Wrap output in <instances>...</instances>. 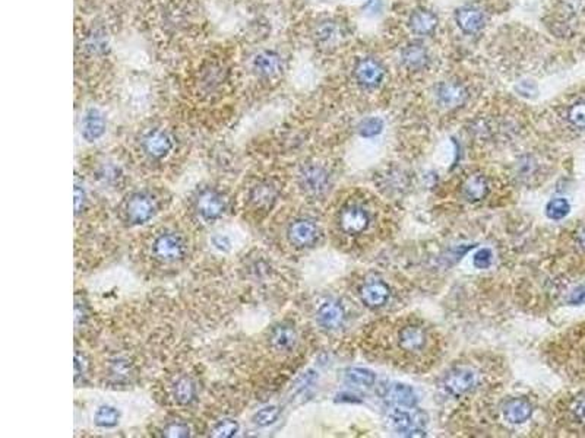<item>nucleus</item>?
Segmentation results:
<instances>
[{
  "label": "nucleus",
  "mask_w": 585,
  "mask_h": 438,
  "mask_svg": "<svg viewBox=\"0 0 585 438\" xmlns=\"http://www.w3.org/2000/svg\"><path fill=\"white\" fill-rule=\"evenodd\" d=\"M151 253L163 263H176L186 257L187 241L179 232L166 231L154 238Z\"/></svg>",
  "instance_id": "1"
},
{
  "label": "nucleus",
  "mask_w": 585,
  "mask_h": 438,
  "mask_svg": "<svg viewBox=\"0 0 585 438\" xmlns=\"http://www.w3.org/2000/svg\"><path fill=\"white\" fill-rule=\"evenodd\" d=\"M157 201L146 191H138L126 202V216L132 225L146 224L157 213Z\"/></svg>",
  "instance_id": "2"
},
{
  "label": "nucleus",
  "mask_w": 585,
  "mask_h": 438,
  "mask_svg": "<svg viewBox=\"0 0 585 438\" xmlns=\"http://www.w3.org/2000/svg\"><path fill=\"white\" fill-rule=\"evenodd\" d=\"M299 183L306 194L318 197L330 189V174L320 165L308 164L300 171Z\"/></svg>",
  "instance_id": "3"
},
{
  "label": "nucleus",
  "mask_w": 585,
  "mask_h": 438,
  "mask_svg": "<svg viewBox=\"0 0 585 438\" xmlns=\"http://www.w3.org/2000/svg\"><path fill=\"white\" fill-rule=\"evenodd\" d=\"M354 78L366 90H375L385 78V68L375 57H363L356 63Z\"/></svg>",
  "instance_id": "4"
},
{
  "label": "nucleus",
  "mask_w": 585,
  "mask_h": 438,
  "mask_svg": "<svg viewBox=\"0 0 585 438\" xmlns=\"http://www.w3.org/2000/svg\"><path fill=\"white\" fill-rule=\"evenodd\" d=\"M389 422L401 434L413 437H424L426 432L422 430V427L426 424V416L416 410L415 413H410L404 409H394L389 413Z\"/></svg>",
  "instance_id": "5"
},
{
  "label": "nucleus",
  "mask_w": 585,
  "mask_h": 438,
  "mask_svg": "<svg viewBox=\"0 0 585 438\" xmlns=\"http://www.w3.org/2000/svg\"><path fill=\"white\" fill-rule=\"evenodd\" d=\"M197 212L205 223H215L226 212V201L220 193L214 190H205L197 199Z\"/></svg>",
  "instance_id": "6"
},
{
  "label": "nucleus",
  "mask_w": 585,
  "mask_h": 438,
  "mask_svg": "<svg viewBox=\"0 0 585 438\" xmlns=\"http://www.w3.org/2000/svg\"><path fill=\"white\" fill-rule=\"evenodd\" d=\"M371 216L361 206H345L340 213V227L349 235H359L369 228Z\"/></svg>",
  "instance_id": "7"
},
{
  "label": "nucleus",
  "mask_w": 585,
  "mask_h": 438,
  "mask_svg": "<svg viewBox=\"0 0 585 438\" xmlns=\"http://www.w3.org/2000/svg\"><path fill=\"white\" fill-rule=\"evenodd\" d=\"M287 237L294 247H311L316 243L319 237V228L311 219H296V221L289 225Z\"/></svg>",
  "instance_id": "8"
},
{
  "label": "nucleus",
  "mask_w": 585,
  "mask_h": 438,
  "mask_svg": "<svg viewBox=\"0 0 585 438\" xmlns=\"http://www.w3.org/2000/svg\"><path fill=\"white\" fill-rule=\"evenodd\" d=\"M107 120L98 108H88L81 122V136L86 142H97L105 135Z\"/></svg>",
  "instance_id": "9"
},
{
  "label": "nucleus",
  "mask_w": 585,
  "mask_h": 438,
  "mask_svg": "<svg viewBox=\"0 0 585 438\" xmlns=\"http://www.w3.org/2000/svg\"><path fill=\"white\" fill-rule=\"evenodd\" d=\"M345 320L344 307L334 300H327L319 304L316 310V321L325 331H337Z\"/></svg>",
  "instance_id": "10"
},
{
  "label": "nucleus",
  "mask_w": 585,
  "mask_h": 438,
  "mask_svg": "<svg viewBox=\"0 0 585 438\" xmlns=\"http://www.w3.org/2000/svg\"><path fill=\"white\" fill-rule=\"evenodd\" d=\"M283 68H284L283 57L272 50L259 52L252 59V69L255 71L257 76H261V78L270 79V78L278 76L281 72H283Z\"/></svg>",
  "instance_id": "11"
},
{
  "label": "nucleus",
  "mask_w": 585,
  "mask_h": 438,
  "mask_svg": "<svg viewBox=\"0 0 585 438\" xmlns=\"http://www.w3.org/2000/svg\"><path fill=\"white\" fill-rule=\"evenodd\" d=\"M144 150L151 158L161 160L166 158L173 149V138L166 130H151L142 141Z\"/></svg>",
  "instance_id": "12"
},
{
  "label": "nucleus",
  "mask_w": 585,
  "mask_h": 438,
  "mask_svg": "<svg viewBox=\"0 0 585 438\" xmlns=\"http://www.w3.org/2000/svg\"><path fill=\"white\" fill-rule=\"evenodd\" d=\"M475 383L474 372L468 368H455L449 371L444 379V389L451 396H463Z\"/></svg>",
  "instance_id": "13"
},
{
  "label": "nucleus",
  "mask_w": 585,
  "mask_h": 438,
  "mask_svg": "<svg viewBox=\"0 0 585 438\" xmlns=\"http://www.w3.org/2000/svg\"><path fill=\"white\" fill-rule=\"evenodd\" d=\"M468 93L460 82L445 81L436 88V100L445 108H458L465 104Z\"/></svg>",
  "instance_id": "14"
},
{
  "label": "nucleus",
  "mask_w": 585,
  "mask_h": 438,
  "mask_svg": "<svg viewBox=\"0 0 585 438\" xmlns=\"http://www.w3.org/2000/svg\"><path fill=\"white\" fill-rule=\"evenodd\" d=\"M455 22L464 34L473 35L485 27V15L475 6H463L455 12Z\"/></svg>",
  "instance_id": "15"
},
{
  "label": "nucleus",
  "mask_w": 585,
  "mask_h": 438,
  "mask_svg": "<svg viewBox=\"0 0 585 438\" xmlns=\"http://www.w3.org/2000/svg\"><path fill=\"white\" fill-rule=\"evenodd\" d=\"M429 52L422 42H410L401 50V63L408 71H423L429 66Z\"/></svg>",
  "instance_id": "16"
},
{
  "label": "nucleus",
  "mask_w": 585,
  "mask_h": 438,
  "mask_svg": "<svg viewBox=\"0 0 585 438\" xmlns=\"http://www.w3.org/2000/svg\"><path fill=\"white\" fill-rule=\"evenodd\" d=\"M382 398L389 403L398 408H415L417 405V396L415 390L405 384H389L385 387Z\"/></svg>",
  "instance_id": "17"
},
{
  "label": "nucleus",
  "mask_w": 585,
  "mask_h": 438,
  "mask_svg": "<svg viewBox=\"0 0 585 438\" xmlns=\"http://www.w3.org/2000/svg\"><path fill=\"white\" fill-rule=\"evenodd\" d=\"M388 285L381 280H372L364 283L360 290V298L363 304L369 309H379L389 300Z\"/></svg>",
  "instance_id": "18"
},
{
  "label": "nucleus",
  "mask_w": 585,
  "mask_h": 438,
  "mask_svg": "<svg viewBox=\"0 0 585 438\" xmlns=\"http://www.w3.org/2000/svg\"><path fill=\"white\" fill-rule=\"evenodd\" d=\"M438 16L426 8H419L408 18V27L417 35H430L438 28Z\"/></svg>",
  "instance_id": "19"
},
{
  "label": "nucleus",
  "mask_w": 585,
  "mask_h": 438,
  "mask_svg": "<svg viewBox=\"0 0 585 438\" xmlns=\"http://www.w3.org/2000/svg\"><path fill=\"white\" fill-rule=\"evenodd\" d=\"M533 415V406L526 399H511L504 406V418L512 425L527 422Z\"/></svg>",
  "instance_id": "20"
},
{
  "label": "nucleus",
  "mask_w": 585,
  "mask_h": 438,
  "mask_svg": "<svg viewBox=\"0 0 585 438\" xmlns=\"http://www.w3.org/2000/svg\"><path fill=\"white\" fill-rule=\"evenodd\" d=\"M271 346L278 353H289L297 343V332L290 324H279L271 332Z\"/></svg>",
  "instance_id": "21"
},
{
  "label": "nucleus",
  "mask_w": 585,
  "mask_h": 438,
  "mask_svg": "<svg viewBox=\"0 0 585 438\" xmlns=\"http://www.w3.org/2000/svg\"><path fill=\"white\" fill-rule=\"evenodd\" d=\"M400 348L407 353H419L426 345V332L420 326H407L398 336Z\"/></svg>",
  "instance_id": "22"
},
{
  "label": "nucleus",
  "mask_w": 585,
  "mask_h": 438,
  "mask_svg": "<svg viewBox=\"0 0 585 438\" xmlns=\"http://www.w3.org/2000/svg\"><path fill=\"white\" fill-rule=\"evenodd\" d=\"M489 194V184L483 175H471L463 186V196L468 202H479L483 201Z\"/></svg>",
  "instance_id": "23"
},
{
  "label": "nucleus",
  "mask_w": 585,
  "mask_h": 438,
  "mask_svg": "<svg viewBox=\"0 0 585 438\" xmlns=\"http://www.w3.org/2000/svg\"><path fill=\"white\" fill-rule=\"evenodd\" d=\"M316 40L323 44V46H332V44L338 42L342 35V27L335 20H323L316 28Z\"/></svg>",
  "instance_id": "24"
},
{
  "label": "nucleus",
  "mask_w": 585,
  "mask_h": 438,
  "mask_svg": "<svg viewBox=\"0 0 585 438\" xmlns=\"http://www.w3.org/2000/svg\"><path fill=\"white\" fill-rule=\"evenodd\" d=\"M120 421V412L117 408L104 405L100 406L94 413V424L100 428H115Z\"/></svg>",
  "instance_id": "25"
},
{
  "label": "nucleus",
  "mask_w": 585,
  "mask_h": 438,
  "mask_svg": "<svg viewBox=\"0 0 585 438\" xmlns=\"http://www.w3.org/2000/svg\"><path fill=\"white\" fill-rule=\"evenodd\" d=\"M173 396H175L178 403L189 405L197 396V387H195V383L190 379H180L173 387Z\"/></svg>",
  "instance_id": "26"
},
{
  "label": "nucleus",
  "mask_w": 585,
  "mask_h": 438,
  "mask_svg": "<svg viewBox=\"0 0 585 438\" xmlns=\"http://www.w3.org/2000/svg\"><path fill=\"white\" fill-rule=\"evenodd\" d=\"M345 379L350 384H354L357 387H366V389L372 387L376 381L373 372L366 368H350L345 372Z\"/></svg>",
  "instance_id": "27"
},
{
  "label": "nucleus",
  "mask_w": 585,
  "mask_h": 438,
  "mask_svg": "<svg viewBox=\"0 0 585 438\" xmlns=\"http://www.w3.org/2000/svg\"><path fill=\"white\" fill-rule=\"evenodd\" d=\"M279 413H281V410H279L278 406H275V405L265 406V408H262V409H259V410L253 415V422H255V425H257V427H270V425H272L274 422H277Z\"/></svg>",
  "instance_id": "28"
},
{
  "label": "nucleus",
  "mask_w": 585,
  "mask_h": 438,
  "mask_svg": "<svg viewBox=\"0 0 585 438\" xmlns=\"http://www.w3.org/2000/svg\"><path fill=\"white\" fill-rule=\"evenodd\" d=\"M571 211V205L567 199H563V197H557V199H553L548 203L546 206V215L549 219H553V221H560V219L565 218Z\"/></svg>",
  "instance_id": "29"
},
{
  "label": "nucleus",
  "mask_w": 585,
  "mask_h": 438,
  "mask_svg": "<svg viewBox=\"0 0 585 438\" xmlns=\"http://www.w3.org/2000/svg\"><path fill=\"white\" fill-rule=\"evenodd\" d=\"M252 201L257 206H268L275 201V190L268 184H259L252 191Z\"/></svg>",
  "instance_id": "30"
},
{
  "label": "nucleus",
  "mask_w": 585,
  "mask_h": 438,
  "mask_svg": "<svg viewBox=\"0 0 585 438\" xmlns=\"http://www.w3.org/2000/svg\"><path fill=\"white\" fill-rule=\"evenodd\" d=\"M241 431V425L237 421L226 418L221 420L215 424L214 430H212V435L214 437H220V438H230L237 435V432Z\"/></svg>",
  "instance_id": "31"
},
{
  "label": "nucleus",
  "mask_w": 585,
  "mask_h": 438,
  "mask_svg": "<svg viewBox=\"0 0 585 438\" xmlns=\"http://www.w3.org/2000/svg\"><path fill=\"white\" fill-rule=\"evenodd\" d=\"M383 130V122L378 117H369L360 123L359 134L363 138H375Z\"/></svg>",
  "instance_id": "32"
},
{
  "label": "nucleus",
  "mask_w": 585,
  "mask_h": 438,
  "mask_svg": "<svg viewBox=\"0 0 585 438\" xmlns=\"http://www.w3.org/2000/svg\"><path fill=\"white\" fill-rule=\"evenodd\" d=\"M211 244L221 253H230L234 249V239L227 232H216L211 237Z\"/></svg>",
  "instance_id": "33"
},
{
  "label": "nucleus",
  "mask_w": 585,
  "mask_h": 438,
  "mask_svg": "<svg viewBox=\"0 0 585 438\" xmlns=\"http://www.w3.org/2000/svg\"><path fill=\"white\" fill-rule=\"evenodd\" d=\"M568 120L578 129H585V101L575 102L568 110Z\"/></svg>",
  "instance_id": "34"
},
{
  "label": "nucleus",
  "mask_w": 585,
  "mask_h": 438,
  "mask_svg": "<svg viewBox=\"0 0 585 438\" xmlns=\"http://www.w3.org/2000/svg\"><path fill=\"white\" fill-rule=\"evenodd\" d=\"M166 437H173V438H180V437H189L190 435V428L186 424L182 422H173L170 425H167L164 428L163 432Z\"/></svg>",
  "instance_id": "35"
},
{
  "label": "nucleus",
  "mask_w": 585,
  "mask_h": 438,
  "mask_svg": "<svg viewBox=\"0 0 585 438\" xmlns=\"http://www.w3.org/2000/svg\"><path fill=\"white\" fill-rule=\"evenodd\" d=\"M492 257H493V254L489 249H483V250L477 251L474 254V259H473L474 266L477 269H487L492 265Z\"/></svg>",
  "instance_id": "36"
},
{
  "label": "nucleus",
  "mask_w": 585,
  "mask_h": 438,
  "mask_svg": "<svg viewBox=\"0 0 585 438\" xmlns=\"http://www.w3.org/2000/svg\"><path fill=\"white\" fill-rule=\"evenodd\" d=\"M571 413L577 422L585 425V398H579L571 405Z\"/></svg>",
  "instance_id": "37"
},
{
  "label": "nucleus",
  "mask_w": 585,
  "mask_h": 438,
  "mask_svg": "<svg viewBox=\"0 0 585 438\" xmlns=\"http://www.w3.org/2000/svg\"><path fill=\"white\" fill-rule=\"evenodd\" d=\"M516 91L519 95L531 98L537 94V86L533 81H523L516 85Z\"/></svg>",
  "instance_id": "38"
},
{
  "label": "nucleus",
  "mask_w": 585,
  "mask_h": 438,
  "mask_svg": "<svg viewBox=\"0 0 585 438\" xmlns=\"http://www.w3.org/2000/svg\"><path fill=\"white\" fill-rule=\"evenodd\" d=\"M112 372H113V376H116L117 379L127 377L129 372H131V364H129L127 361L119 360V361H116V362L113 364Z\"/></svg>",
  "instance_id": "39"
},
{
  "label": "nucleus",
  "mask_w": 585,
  "mask_h": 438,
  "mask_svg": "<svg viewBox=\"0 0 585 438\" xmlns=\"http://www.w3.org/2000/svg\"><path fill=\"white\" fill-rule=\"evenodd\" d=\"M85 202H86V193H85L83 187L76 184L75 186V212L76 213H79L82 211Z\"/></svg>",
  "instance_id": "40"
},
{
  "label": "nucleus",
  "mask_w": 585,
  "mask_h": 438,
  "mask_svg": "<svg viewBox=\"0 0 585 438\" xmlns=\"http://www.w3.org/2000/svg\"><path fill=\"white\" fill-rule=\"evenodd\" d=\"M569 304L572 305H581L585 304V285L578 287L569 297Z\"/></svg>",
  "instance_id": "41"
},
{
  "label": "nucleus",
  "mask_w": 585,
  "mask_h": 438,
  "mask_svg": "<svg viewBox=\"0 0 585 438\" xmlns=\"http://www.w3.org/2000/svg\"><path fill=\"white\" fill-rule=\"evenodd\" d=\"M577 241H578V246L585 251V228L581 230L577 235Z\"/></svg>",
  "instance_id": "42"
}]
</instances>
